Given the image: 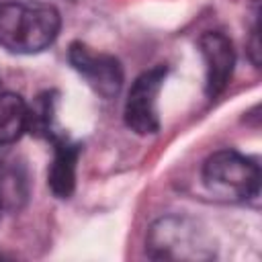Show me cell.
<instances>
[{"mask_svg":"<svg viewBox=\"0 0 262 262\" xmlns=\"http://www.w3.org/2000/svg\"><path fill=\"white\" fill-rule=\"evenodd\" d=\"M61 18L55 6L33 0L0 4V45L12 53H39L59 35Z\"/></svg>","mask_w":262,"mask_h":262,"instance_id":"1","label":"cell"},{"mask_svg":"<svg viewBox=\"0 0 262 262\" xmlns=\"http://www.w3.org/2000/svg\"><path fill=\"white\" fill-rule=\"evenodd\" d=\"M147 256L154 260L203 262L215 258V242L196 219L166 215L147 231Z\"/></svg>","mask_w":262,"mask_h":262,"instance_id":"2","label":"cell"},{"mask_svg":"<svg viewBox=\"0 0 262 262\" xmlns=\"http://www.w3.org/2000/svg\"><path fill=\"white\" fill-rule=\"evenodd\" d=\"M203 182L215 199L248 201L260 190V166L235 149H219L205 160Z\"/></svg>","mask_w":262,"mask_h":262,"instance_id":"3","label":"cell"},{"mask_svg":"<svg viewBox=\"0 0 262 262\" xmlns=\"http://www.w3.org/2000/svg\"><path fill=\"white\" fill-rule=\"evenodd\" d=\"M168 70L156 66L143 72L131 86L125 102V123L137 135H151L160 129L158 117V94L164 86Z\"/></svg>","mask_w":262,"mask_h":262,"instance_id":"4","label":"cell"},{"mask_svg":"<svg viewBox=\"0 0 262 262\" xmlns=\"http://www.w3.org/2000/svg\"><path fill=\"white\" fill-rule=\"evenodd\" d=\"M72 68L86 80V84L102 98H113L123 86V68L115 55L96 51L86 43L74 41L68 51Z\"/></svg>","mask_w":262,"mask_h":262,"instance_id":"5","label":"cell"},{"mask_svg":"<svg viewBox=\"0 0 262 262\" xmlns=\"http://www.w3.org/2000/svg\"><path fill=\"white\" fill-rule=\"evenodd\" d=\"M201 53L205 59V72L207 82L205 90L209 98H217L231 80L233 63H235V51L231 39L221 31H207L201 41Z\"/></svg>","mask_w":262,"mask_h":262,"instance_id":"6","label":"cell"},{"mask_svg":"<svg viewBox=\"0 0 262 262\" xmlns=\"http://www.w3.org/2000/svg\"><path fill=\"white\" fill-rule=\"evenodd\" d=\"M53 160L47 174V184L57 199H68L76 186V164L80 156V143L70 141L63 133L51 137Z\"/></svg>","mask_w":262,"mask_h":262,"instance_id":"7","label":"cell"},{"mask_svg":"<svg viewBox=\"0 0 262 262\" xmlns=\"http://www.w3.org/2000/svg\"><path fill=\"white\" fill-rule=\"evenodd\" d=\"M29 106L14 92L0 94V147L14 143L27 131Z\"/></svg>","mask_w":262,"mask_h":262,"instance_id":"8","label":"cell"},{"mask_svg":"<svg viewBox=\"0 0 262 262\" xmlns=\"http://www.w3.org/2000/svg\"><path fill=\"white\" fill-rule=\"evenodd\" d=\"M27 196V180L20 168L12 162L0 160V211L18 207Z\"/></svg>","mask_w":262,"mask_h":262,"instance_id":"9","label":"cell"}]
</instances>
